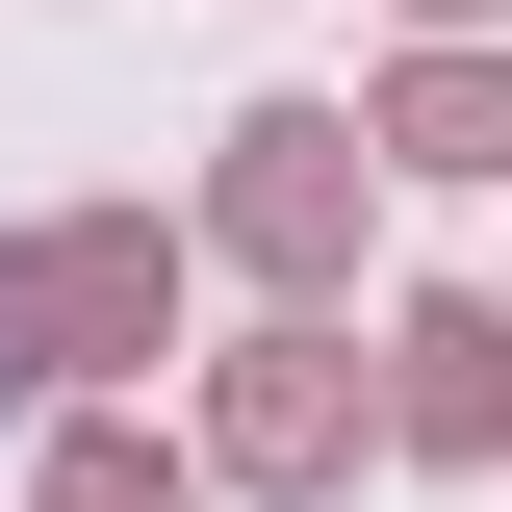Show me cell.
<instances>
[{"label": "cell", "instance_id": "cell-5", "mask_svg": "<svg viewBox=\"0 0 512 512\" xmlns=\"http://www.w3.org/2000/svg\"><path fill=\"white\" fill-rule=\"evenodd\" d=\"M52 512H180V461H154V436H77V461H52Z\"/></svg>", "mask_w": 512, "mask_h": 512}, {"label": "cell", "instance_id": "cell-3", "mask_svg": "<svg viewBox=\"0 0 512 512\" xmlns=\"http://www.w3.org/2000/svg\"><path fill=\"white\" fill-rule=\"evenodd\" d=\"M410 436H436V461L512 436V333H487V308H410Z\"/></svg>", "mask_w": 512, "mask_h": 512}, {"label": "cell", "instance_id": "cell-1", "mask_svg": "<svg viewBox=\"0 0 512 512\" xmlns=\"http://www.w3.org/2000/svg\"><path fill=\"white\" fill-rule=\"evenodd\" d=\"M0 308H26V333H154V231H26Z\"/></svg>", "mask_w": 512, "mask_h": 512}, {"label": "cell", "instance_id": "cell-4", "mask_svg": "<svg viewBox=\"0 0 512 512\" xmlns=\"http://www.w3.org/2000/svg\"><path fill=\"white\" fill-rule=\"evenodd\" d=\"M333 436H359V410H333V359H256V384H231V461H256V487H308Z\"/></svg>", "mask_w": 512, "mask_h": 512}, {"label": "cell", "instance_id": "cell-2", "mask_svg": "<svg viewBox=\"0 0 512 512\" xmlns=\"http://www.w3.org/2000/svg\"><path fill=\"white\" fill-rule=\"evenodd\" d=\"M231 154H256V180H231V231H256V256H333V154H359V128H308V103H282V128H231Z\"/></svg>", "mask_w": 512, "mask_h": 512}]
</instances>
